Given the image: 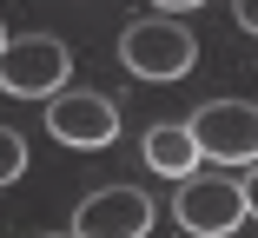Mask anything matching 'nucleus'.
Here are the masks:
<instances>
[{
  "label": "nucleus",
  "mask_w": 258,
  "mask_h": 238,
  "mask_svg": "<svg viewBox=\"0 0 258 238\" xmlns=\"http://www.w3.org/2000/svg\"><path fill=\"white\" fill-rule=\"evenodd\" d=\"M192 60H199V40H192V27H179V20H133L126 33H119V66L133 73V80H185L192 73Z\"/></svg>",
  "instance_id": "1"
},
{
  "label": "nucleus",
  "mask_w": 258,
  "mask_h": 238,
  "mask_svg": "<svg viewBox=\"0 0 258 238\" xmlns=\"http://www.w3.org/2000/svg\"><path fill=\"white\" fill-rule=\"evenodd\" d=\"M67 73H73V53L53 33H27L0 46V86L14 100H53V93H67Z\"/></svg>",
  "instance_id": "2"
},
{
  "label": "nucleus",
  "mask_w": 258,
  "mask_h": 238,
  "mask_svg": "<svg viewBox=\"0 0 258 238\" xmlns=\"http://www.w3.org/2000/svg\"><path fill=\"white\" fill-rule=\"evenodd\" d=\"M192 146L212 166H258V106L251 100H212L192 119Z\"/></svg>",
  "instance_id": "3"
},
{
  "label": "nucleus",
  "mask_w": 258,
  "mask_h": 238,
  "mask_svg": "<svg viewBox=\"0 0 258 238\" xmlns=\"http://www.w3.org/2000/svg\"><path fill=\"white\" fill-rule=\"evenodd\" d=\"M172 218H179L192 238H225V231H238V225H245V192H238V179L205 172V166H199L192 179H179Z\"/></svg>",
  "instance_id": "4"
},
{
  "label": "nucleus",
  "mask_w": 258,
  "mask_h": 238,
  "mask_svg": "<svg viewBox=\"0 0 258 238\" xmlns=\"http://www.w3.org/2000/svg\"><path fill=\"white\" fill-rule=\"evenodd\" d=\"M46 132L60 146H80V152H99L119 139V106L106 93H53L46 100Z\"/></svg>",
  "instance_id": "5"
},
{
  "label": "nucleus",
  "mask_w": 258,
  "mask_h": 238,
  "mask_svg": "<svg viewBox=\"0 0 258 238\" xmlns=\"http://www.w3.org/2000/svg\"><path fill=\"white\" fill-rule=\"evenodd\" d=\"M152 231V199L139 185H106L73 205V238H146Z\"/></svg>",
  "instance_id": "6"
},
{
  "label": "nucleus",
  "mask_w": 258,
  "mask_h": 238,
  "mask_svg": "<svg viewBox=\"0 0 258 238\" xmlns=\"http://www.w3.org/2000/svg\"><path fill=\"white\" fill-rule=\"evenodd\" d=\"M146 166L159 172V179H192L205 159H199V146H192V126L185 119H159L146 132Z\"/></svg>",
  "instance_id": "7"
},
{
  "label": "nucleus",
  "mask_w": 258,
  "mask_h": 238,
  "mask_svg": "<svg viewBox=\"0 0 258 238\" xmlns=\"http://www.w3.org/2000/svg\"><path fill=\"white\" fill-rule=\"evenodd\" d=\"M20 172H27V139L14 126H0V185H14Z\"/></svg>",
  "instance_id": "8"
},
{
  "label": "nucleus",
  "mask_w": 258,
  "mask_h": 238,
  "mask_svg": "<svg viewBox=\"0 0 258 238\" xmlns=\"http://www.w3.org/2000/svg\"><path fill=\"white\" fill-rule=\"evenodd\" d=\"M232 20H238L251 40H258V0H232Z\"/></svg>",
  "instance_id": "9"
},
{
  "label": "nucleus",
  "mask_w": 258,
  "mask_h": 238,
  "mask_svg": "<svg viewBox=\"0 0 258 238\" xmlns=\"http://www.w3.org/2000/svg\"><path fill=\"white\" fill-rule=\"evenodd\" d=\"M238 192H245V218H258V166L245 172V185H238Z\"/></svg>",
  "instance_id": "10"
},
{
  "label": "nucleus",
  "mask_w": 258,
  "mask_h": 238,
  "mask_svg": "<svg viewBox=\"0 0 258 238\" xmlns=\"http://www.w3.org/2000/svg\"><path fill=\"white\" fill-rule=\"evenodd\" d=\"M159 14H185V7H205V0H152Z\"/></svg>",
  "instance_id": "11"
},
{
  "label": "nucleus",
  "mask_w": 258,
  "mask_h": 238,
  "mask_svg": "<svg viewBox=\"0 0 258 238\" xmlns=\"http://www.w3.org/2000/svg\"><path fill=\"white\" fill-rule=\"evenodd\" d=\"M0 46H7V27H0Z\"/></svg>",
  "instance_id": "12"
},
{
  "label": "nucleus",
  "mask_w": 258,
  "mask_h": 238,
  "mask_svg": "<svg viewBox=\"0 0 258 238\" xmlns=\"http://www.w3.org/2000/svg\"><path fill=\"white\" fill-rule=\"evenodd\" d=\"M53 238H73V231H53Z\"/></svg>",
  "instance_id": "13"
}]
</instances>
